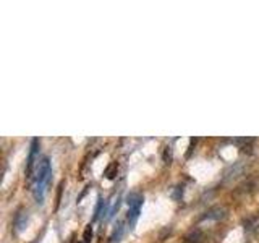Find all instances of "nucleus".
<instances>
[{
  "mask_svg": "<svg viewBox=\"0 0 259 243\" xmlns=\"http://www.w3.org/2000/svg\"><path fill=\"white\" fill-rule=\"evenodd\" d=\"M50 177H52V167H50V161L49 158H42L39 162L38 169H36V179H34V198L38 202H42L45 190H47V185L50 182Z\"/></svg>",
  "mask_w": 259,
  "mask_h": 243,
  "instance_id": "1",
  "label": "nucleus"
},
{
  "mask_svg": "<svg viewBox=\"0 0 259 243\" xmlns=\"http://www.w3.org/2000/svg\"><path fill=\"white\" fill-rule=\"evenodd\" d=\"M126 202H128V222L130 225H133L136 219H138L139 216V211H141V204H143V196H141L139 193H131L128 196V200H126Z\"/></svg>",
  "mask_w": 259,
  "mask_h": 243,
  "instance_id": "2",
  "label": "nucleus"
},
{
  "mask_svg": "<svg viewBox=\"0 0 259 243\" xmlns=\"http://www.w3.org/2000/svg\"><path fill=\"white\" fill-rule=\"evenodd\" d=\"M225 214H227L225 207L214 206V207H211V209H207L204 214L201 216V221H220L225 217Z\"/></svg>",
  "mask_w": 259,
  "mask_h": 243,
  "instance_id": "3",
  "label": "nucleus"
},
{
  "mask_svg": "<svg viewBox=\"0 0 259 243\" xmlns=\"http://www.w3.org/2000/svg\"><path fill=\"white\" fill-rule=\"evenodd\" d=\"M39 151V140L34 138L31 141V151H29V158H28V167H26V175L31 179L33 177V170H34V159H36V154Z\"/></svg>",
  "mask_w": 259,
  "mask_h": 243,
  "instance_id": "4",
  "label": "nucleus"
},
{
  "mask_svg": "<svg viewBox=\"0 0 259 243\" xmlns=\"http://www.w3.org/2000/svg\"><path fill=\"white\" fill-rule=\"evenodd\" d=\"M202 240H204V235H202V232L199 229L191 230L185 237V243H202Z\"/></svg>",
  "mask_w": 259,
  "mask_h": 243,
  "instance_id": "5",
  "label": "nucleus"
},
{
  "mask_svg": "<svg viewBox=\"0 0 259 243\" xmlns=\"http://www.w3.org/2000/svg\"><path fill=\"white\" fill-rule=\"evenodd\" d=\"M117 172H119V164L117 162H110L109 164V167L105 169V172H104V175L107 177L109 180H112L114 177L117 175Z\"/></svg>",
  "mask_w": 259,
  "mask_h": 243,
  "instance_id": "6",
  "label": "nucleus"
},
{
  "mask_svg": "<svg viewBox=\"0 0 259 243\" xmlns=\"http://www.w3.org/2000/svg\"><path fill=\"white\" fill-rule=\"evenodd\" d=\"M258 227H259V217H250V219L245 221V229H246L248 232L256 230Z\"/></svg>",
  "mask_w": 259,
  "mask_h": 243,
  "instance_id": "7",
  "label": "nucleus"
},
{
  "mask_svg": "<svg viewBox=\"0 0 259 243\" xmlns=\"http://www.w3.org/2000/svg\"><path fill=\"white\" fill-rule=\"evenodd\" d=\"M123 222H120L119 224V227L114 230V234H112V237H110V242L112 243H115V242H119L120 239H121V235H123Z\"/></svg>",
  "mask_w": 259,
  "mask_h": 243,
  "instance_id": "8",
  "label": "nucleus"
},
{
  "mask_svg": "<svg viewBox=\"0 0 259 243\" xmlns=\"http://www.w3.org/2000/svg\"><path fill=\"white\" fill-rule=\"evenodd\" d=\"M83 240L84 243H89L91 240H93V227H91V224L84 229V234H83Z\"/></svg>",
  "mask_w": 259,
  "mask_h": 243,
  "instance_id": "9",
  "label": "nucleus"
},
{
  "mask_svg": "<svg viewBox=\"0 0 259 243\" xmlns=\"http://www.w3.org/2000/svg\"><path fill=\"white\" fill-rule=\"evenodd\" d=\"M164 161H165V164H170V162H172V148H170V146H167V148H165Z\"/></svg>",
  "mask_w": 259,
  "mask_h": 243,
  "instance_id": "10",
  "label": "nucleus"
},
{
  "mask_svg": "<svg viewBox=\"0 0 259 243\" xmlns=\"http://www.w3.org/2000/svg\"><path fill=\"white\" fill-rule=\"evenodd\" d=\"M102 206H104V200L99 198V202L98 206H96V211H94V219H98V217L100 216V211H102Z\"/></svg>",
  "mask_w": 259,
  "mask_h": 243,
  "instance_id": "11",
  "label": "nucleus"
}]
</instances>
